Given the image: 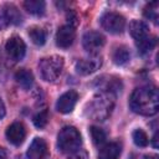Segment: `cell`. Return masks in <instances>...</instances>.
<instances>
[{
  "label": "cell",
  "instance_id": "52a82bcc",
  "mask_svg": "<svg viewBox=\"0 0 159 159\" xmlns=\"http://www.w3.org/2000/svg\"><path fill=\"white\" fill-rule=\"evenodd\" d=\"M104 43H106V39L98 31H88L82 37L83 48L88 53H92V55L97 53L104 46Z\"/></svg>",
  "mask_w": 159,
  "mask_h": 159
},
{
  "label": "cell",
  "instance_id": "4fadbf2b",
  "mask_svg": "<svg viewBox=\"0 0 159 159\" xmlns=\"http://www.w3.org/2000/svg\"><path fill=\"white\" fill-rule=\"evenodd\" d=\"M47 155V144L42 138H35L29 149H27V158L29 159H45Z\"/></svg>",
  "mask_w": 159,
  "mask_h": 159
},
{
  "label": "cell",
  "instance_id": "277c9868",
  "mask_svg": "<svg viewBox=\"0 0 159 159\" xmlns=\"http://www.w3.org/2000/svg\"><path fill=\"white\" fill-rule=\"evenodd\" d=\"M63 70V58L60 56L45 57L39 63V71L46 82H55Z\"/></svg>",
  "mask_w": 159,
  "mask_h": 159
},
{
  "label": "cell",
  "instance_id": "9a60e30c",
  "mask_svg": "<svg viewBox=\"0 0 159 159\" xmlns=\"http://www.w3.org/2000/svg\"><path fill=\"white\" fill-rule=\"evenodd\" d=\"M120 145L118 143H109L103 145L99 149L98 158L99 159H118L120 155Z\"/></svg>",
  "mask_w": 159,
  "mask_h": 159
},
{
  "label": "cell",
  "instance_id": "83f0119b",
  "mask_svg": "<svg viewBox=\"0 0 159 159\" xmlns=\"http://www.w3.org/2000/svg\"><path fill=\"white\" fill-rule=\"evenodd\" d=\"M4 116H5V106H4L2 99L0 98V119L4 118Z\"/></svg>",
  "mask_w": 159,
  "mask_h": 159
},
{
  "label": "cell",
  "instance_id": "9c48e42d",
  "mask_svg": "<svg viewBox=\"0 0 159 159\" xmlns=\"http://www.w3.org/2000/svg\"><path fill=\"white\" fill-rule=\"evenodd\" d=\"M101 66H102V57L93 56L91 58L78 60L75 65V70L77 73L82 75V76H87V75H91V73L96 72L97 70H99Z\"/></svg>",
  "mask_w": 159,
  "mask_h": 159
},
{
  "label": "cell",
  "instance_id": "f1b7e54d",
  "mask_svg": "<svg viewBox=\"0 0 159 159\" xmlns=\"http://www.w3.org/2000/svg\"><path fill=\"white\" fill-rule=\"evenodd\" d=\"M152 145H153L155 149L158 148V133L154 134V137H153V139H152Z\"/></svg>",
  "mask_w": 159,
  "mask_h": 159
},
{
  "label": "cell",
  "instance_id": "d6986e66",
  "mask_svg": "<svg viewBox=\"0 0 159 159\" xmlns=\"http://www.w3.org/2000/svg\"><path fill=\"white\" fill-rule=\"evenodd\" d=\"M155 43H157V39L154 36H150V35H148V36L135 41V46H137L138 52L140 55H145V53L150 52L154 48Z\"/></svg>",
  "mask_w": 159,
  "mask_h": 159
},
{
  "label": "cell",
  "instance_id": "f546056e",
  "mask_svg": "<svg viewBox=\"0 0 159 159\" xmlns=\"http://www.w3.org/2000/svg\"><path fill=\"white\" fill-rule=\"evenodd\" d=\"M144 159H158V155H155V154H148V155L144 157Z\"/></svg>",
  "mask_w": 159,
  "mask_h": 159
},
{
  "label": "cell",
  "instance_id": "7402d4cb",
  "mask_svg": "<svg viewBox=\"0 0 159 159\" xmlns=\"http://www.w3.org/2000/svg\"><path fill=\"white\" fill-rule=\"evenodd\" d=\"M133 142H134V144L135 145H138V147H147L148 145V143H149V138H148V135H147V133L143 130V129H135L134 132H133Z\"/></svg>",
  "mask_w": 159,
  "mask_h": 159
},
{
  "label": "cell",
  "instance_id": "30bf717a",
  "mask_svg": "<svg viewBox=\"0 0 159 159\" xmlns=\"http://www.w3.org/2000/svg\"><path fill=\"white\" fill-rule=\"evenodd\" d=\"M78 93L76 91H68L60 96V98L56 102V109L60 113H71L77 103Z\"/></svg>",
  "mask_w": 159,
  "mask_h": 159
},
{
  "label": "cell",
  "instance_id": "4316f807",
  "mask_svg": "<svg viewBox=\"0 0 159 159\" xmlns=\"http://www.w3.org/2000/svg\"><path fill=\"white\" fill-rule=\"evenodd\" d=\"M0 159H9V153L5 148L0 147Z\"/></svg>",
  "mask_w": 159,
  "mask_h": 159
},
{
  "label": "cell",
  "instance_id": "484cf974",
  "mask_svg": "<svg viewBox=\"0 0 159 159\" xmlns=\"http://www.w3.org/2000/svg\"><path fill=\"white\" fill-rule=\"evenodd\" d=\"M68 159H88V154L86 150L83 149H78L75 153H72V155Z\"/></svg>",
  "mask_w": 159,
  "mask_h": 159
},
{
  "label": "cell",
  "instance_id": "5bb4252c",
  "mask_svg": "<svg viewBox=\"0 0 159 159\" xmlns=\"http://www.w3.org/2000/svg\"><path fill=\"white\" fill-rule=\"evenodd\" d=\"M129 34L130 36L137 41L149 35V27L144 21L140 20H133L129 22Z\"/></svg>",
  "mask_w": 159,
  "mask_h": 159
},
{
  "label": "cell",
  "instance_id": "d4e9b609",
  "mask_svg": "<svg viewBox=\"0 0 159 159\" xmlns=\"http://www.w3.org/2000/svg\"><path fill=\"white\" fill-rule=\"evenodd\" d=\"M66 19H67V25L72 26L75 29V26L78 24V17H77V14L73 11V10H68L67 14H66Z\"/></svg>",
  "mask_w": 159,
  "mask_h": 159
},
{
  "label": "cell",
  "instance_id": "603a6c76",
  "mask_svg": "<svg viewBox=\"0 0 159 159\" xmlns=\"http://www.w3.org/2000/svg\"><path fill=\"white\" fill-rule=\"evenodd\" d=\"M144 16L152 20L154 24H158V2H149L144 7Z\"/></svg>",
  "mask_w": 159,
  "mask_h": 159
},
{
  "label": "cell",
  "instance_id": "5b68a950",
  "mask_svg": "<svg viewBox=\"0 0 159 159\" xmlns=\"http://www.w3.org/2000/svg\"><path fill=\"white\" fill-rule=\"evenodd\" d=\"M101 26L109 34H122L124 27H125V19L123 15L114 12V11H108L104 12L101 19H99Z\"/></svg>",
  "mask_w": 159,
  "mask_h": 159
},
{
  "label": "cell",
  "instance_id": "6da1fadb",
  "mask_svg": "<svg viewBox=\"0 0 159 159\" xmlns=\"http://www.w3.org/2000/svg\"><path fill=\"white\" fill-rule=\"evenodd\" d=\"M130 109L140 116H154L159 108V93L154 86H143L133 91L129 98Z\"/></svg>",
  "mask_w": 159,
  "mask_h": 159
},
{
  "label": "cell",
  "instance_id": "ac0fdd59",
  "mask_svg": "<svg viewBox=\"0 0 159 159\" xmlns=\"http://www.w3.org/2000/svg\"><path fill=\"white\" fill-rule=\"evenodd\" d=\"M112 60L116 65L123 66L130 60V51L127 46H118L112 53Z\"/></svg>",
  "mask_w": 159,
  "mask_h": 159
},
{
  "label": "cell",
  "instance_id": "ffe728a7",
  "mask_svg": "<svg viewBox=\"0 0 159 159\" xmlns=\"http://www.w3.org/2000/svg\"><path fill=\"white\" fill-rule=\"evenodd\" d=\"M29 37H30V40H31L35 45L42 46V45H45V42H46L47 35H46V31H45L43 29H41V27H39V26H32V27L29 29Z\"/></svg>",
  "mask_w": 159,
  "mask_h": 159
},
{
  "label": "cell",
  "instance_id": "44dd1931",
  "mask_svg": "<svg viewBox=\"0 0 159 159\" xmlns=\"http://www.w3.org/2000/svg\"><path fill=\"white\" fill-rule=\"evenodd\" d=\"M89 133H91V138L96 145H102L106 142V133L102 128L92 125L89 128Z\"/></svg>",
  "mask_w": 159,
  "mask_h": 159
},
{
  "label": "cell",
  "instance_id": "8992f818",
  "mask_svg": "<svg viewBox=\"0 0 159 159\" xmlns=\"http://www.w3.org/2000/svg\"><path fill=\"white\" fill-rule=\"evenodd\" d=\"M22 15L12 4H5L0 10V30H5L10 25H20Z\"/></svg>",
  "mask_w": 159,
  "mask_h": 159
},
{
  "label": "cell",
  "instance_id": "e0dca14e",
  "mask_svg": "<svg viewBox=\"0 0 159 159\" xmlns=\"http://www.w3.org/2000/svg\"><path fill=\"white\" fill-rule=\"evenodd\" d=\"M25 10L35 16H42L46 10V4L42 0H26L24 2Z\"/></svg>",
  "mask_w": 159,
  "mask_h": 159
},
{
  "label": "cell",
  "instance_id": "7c38bea8",
  "mask_svg": "<svg viewBox=\"0 0 159 159\" xmlns=\"http://www.w3.org/2000/svg\"><path fill=\"white\" fill-rule=\"evenodd\" d=\"M75 36V29L70 25H63L56 32V45L61 48H68L73 43Z\"/></svg>",
  "mask_w": 159,
  "mask_h": 159
},
{
  "label": "cell",
  "instance_id": "4dcf8cb0",
  "mask_svg": "<svg viewBox=\"0 0 159 159\" xmlns=\"http://www.w3.org/2000/svg\"><path fill=\"white\" fill-rule=\"evenodd\" d=\"M0 68H1V53H0Z\"/></svg>",
  "mask_w": 159,
  "mask_h": 159
},
{
  "label": "cell",
  "instance_id": "2e32d148",
  "mask_svg": "<svg viewBox=\"0 0 159 159\" xmlns=\"http://www.w3.org/2000/svg\"><path fill=\"white\" fill-rule=\"evenodd\" d=\"M15 80L24 89H30L34 83V75L26 68H21L15 73Z\"/></svg>",
  "mask_w": 159,
  "mask_h": 159
},
{
  "label": "cell",
  "instance_id": "ba28073f",
  "mask_svg": "<svg viewBox=\"0 0 159 159\" xmlns=\"http://www.w3.org/2000/svg\"><path fill=\"white\" fill-rule=\"evenodd\" d=\"M5 50L9 57L14 61H21L25 56L26 52V45L24 40L20 36H11L6 43H5Z\"/></svg>",
  "mask_w": 159,
  "mask_h": 159
},
{
  "label": "cell",
  "instance_id": "3957f363",
  "mask_svg": "<svg viewBox=\"0 0 159 159\" xmlns=\"http://www.w3.org/2000/svg\"><path fill=\"white\" fill-rule=\"evenodd\" d=\"M82 138L75 127H63L57 135V145L62 153H75L80 149Z\"/></svg>",
  "mask_w": 159,
  "mask_h": 159
},
{
  "label": "cell",
  "instance_id": "cb8c5ba5",
  "mask_svg": "<svg viewBox=\"0 0 159 159\" xmlns=\"http://www.w3.org/2000/svg\"><path fill=\"white\" fill-rule=\"evenodd\" d=\"M47 122H48V112H47L46 109L40 111V112H39L37 114H35V117H34V124H35L36 128H40V129L45 128L46 124H47Z\"/></svg>",
  "mask_w": 159,
  "mask_h": 159
},
{
  "label": "cell",
  "instance_id": "7a4b0ae2",
  "mask_svg": "<svg viewBox=\"0 0 159 159\" xmlns=\"http://www.w3.org/2000/svg\"><path fill=\"white\" fill-rule=\"evenodd\" d=\"M114 107V96L111 92H101L88 104V114L96 120H104Z\"/></svg>",
  "mask_w": 159,
  "mask_h": 159
},
{
  "label": "cell",
  "instance_id": "8fae6325",
  "mask_svg": "<svg viewBox=\"0 0 159 159\" xmlns=\"http://www.w3.org/2000/svg\"><path fill=\"white\" fill-rule=\"evenodd\" d=\"M6 139L14 144V145H20L24 140H25V137H26V129H25V125L20 122H14L11 123L6 132Z\"/></svg>",
  "mask_w": 159,
  "mask_h": 159
}]
</instances>
